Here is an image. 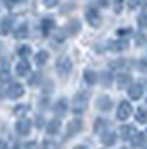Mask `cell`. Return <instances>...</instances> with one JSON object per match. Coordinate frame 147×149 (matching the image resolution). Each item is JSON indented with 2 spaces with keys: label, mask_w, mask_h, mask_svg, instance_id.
<instances>
[{
  "label": "cell",
  "mask_w": 147,
  "mask_h": 149,
  "mask_svg": "<svg viewBox=\"0 0 147 149\" xmlns=\"http://www.w3.org/2000/svg\"><path fill=\"white\" fill-rule=\"evenodd\" d=\"M88 99H89V95L86 91L76 93L75 99H73V112L75 114H82V112L88 108Z\"/></svg>",
  "instance_id": "1"
},
{
  "label": "cell",
  "mask_w": 147,
  "mask_h": 149,
  "mask_svg": "<svg viewBox=\"0 0 147 149\" xmlns=\"http://www.w3.org/2000/svg\"><path fill=\"white\" fill-rule=\"evenodd\" d=\"M71 69H73L71 58H67V56H62V58H58V62H56V71L62 74V77H67V74L71 73Z\"/></svg>",
  "instance_id": "2"
},
{
  "label": "cell",
  "mask_w": 147,
  "mask_h": 149,
  "mask_svg": "<svg viewBox=\"0 0 147 149\" xmlns=\"http://www.w3.org/2000/svg\"><path fill=\"white\" fill-rule=\"evenodd\" d=\"M130 114H132L130 102H128V101H121V102H119V106H117V119L119 121H125V119L130 118Z\"/></svg>",
  "instance_id": "3"
},
{
  "label": "cell",
  "mask_w": 147,
  "mask_h": 149,
  "mask_svg": "<svg viewBox=\"0 0 147 149\" xmlns=\"http://www.w3.org/2000/svg\"><path fill=\"white\" fill-rule=\"evenodd\" d=\"M8 95H10L11 99H19V97H22V95H24V88H22V84L11 82L10 86H8Z\"/></svg>",
  "instance_id": "4"
},
{
  "label": "cell",
  "mask_w": 147,
  "mask_h": 149,
  "mask_svg": "<svg viewBox=\"0 0 147 149\" xmlns=\"http://www.w3.org/2000/svg\"><path fill=\"white\" fill-rule=\"evenodd\" d=\"M86 21H88L91 26H95V28H97V26L101 24V13H99L95 8L86 9Z\"/></svg>",
  "instance_id": "5"
},
{
  "label": "cell",
  "mask_w": 147,
  "mask_h": 149,
  "mask_svg": "<svg viewBox=\"0 0 147 149\" xmlns=\"http://www.w3.org/2000/svg\"><path fill=\"white\" fill-rule=\"evenodd\" d=\"M30 129H32V123H30V119H26V118H21L19 121H17V125H15V130H17V134H19V136L28 134Z\"/></svg>",
  "instance_id": "6"
},
{
  "label": "cell",
  "mask_w": 147,
  "mask_h": 149,
  "mask_svg": "<svg viewBox=\"0 0 147 149\" xmlns=\"http://www.w3.org/2000/svg\"><path fill=\"white\" fill-rule=\"evenodd\" d=\"M32 71H30V63H28V60H21L19 63H17V67H15V74L17 77H28Z\"/></svg>",
  "instance_id": "7"
},
{
  "label": "cell",
  "mask_w": 147,
  "mask_h": 149,
  "mask_svg": "<svg viewBox=\"0 0 147 149\" xmlns=\"http://www.w3.org/2000/svg\"><path fill=\"white\" fill-rule=\"evenodd\" d=\"M82 129V121L80 119H73L71 123L67 125V132H65V138H71V136H75L76 132Z\"/></svg>",
  "instance_id": "8"
},
{
  "label": "cell",
  "mask_w": 147,
  "mask_h": 149,
  "mask_svg": "<svg viewBox=\"0 0 147 149\" xmlns=\"http://www.w3.org/2000/svg\"><path fill=\"white\" fill-rule=\"evenodd\" d=\"M141 95H144V86H141V84H132V86L128 88V97H130L132 101H138Z\"/></svg>",
  "instance_id": "9"
},
{
  "label": "cell",
  "mask_w": 147,
  "mask_h": 149,
  "mask_svg": "<svg viewBox=\"0 0 147 149\" xmlns=\"http://www.w3.org/2000/svg\"><path fill=\"white\" fill-rule=\"evenodd\" d=\"M136 132L138 130L132 127V125H123L121 129H119V136L121 138H125V140H128V138H134L136 136Z\"/></svg>",
  "instance_id": "10"
},
{
  "label": "cell",
  "mask_w": 147,
  "mask_h": 149,
  "mask_svg": "<svg viewBox=\"0 0 147 149\" xmlns=\"http://www.w3.org/2000/svg\"><path fill=\"white\" fill-rule=\"evenodd\" d=\"M117 86L119 88H130L132 86V78H130V74L128 73H121L117 77Z\"/></svg>",
  "instance_id": "11"
},
{
  "label": "cell",
  "mask_w": 147,
  "mask_h": 149,
  "mask_svg": "<svg viewBox=\"0 0 147 149\" xmlns=\"http://www.w3.org/2000/svg\"><path fill=\"white\" fill-rule=\"evenodd\" d=\"M97 106H99V110H103V112H108L110 108H112V101H110V97L103 95V97H99V102H97Z\"/></svg>",
  "instance_id": "12"
},
{
  "label": "cell",
  "mask_w": 147,
  "mask_h": 149,
  "mask_svg": "<svg viewBox=\"0 0 147 149\" xmlns=\"http://www.w3.org/2000/svg\"><path fill=\"white\" fill-rule=\"evenodd\" d=\"M60 127H62V121H60V118H54V119L47 125V132H49V134H58Z\"/></svg>",
  "instance_id": "13"
},
{
  "label": "cell",
  "mask_w": 147,
  "mask_h": 149,
  "mask_svg": "<svg viewBox=\"0 0 147 149\" xmlns=\"http://www.w3.org/2000/svg\"><path fill=\"white\" fill-rule=\"evenodd\" d=\"M54 112H56L58 116H63L67 112V99H60L56 104H54Z\"/></svg>",
  "instance_id": "14"
},
{
  "label": "cell",
  "mask_w": 147,
  "mask_h": 149,
  "mask_svg": "<svg viewBox=\"0 0 147 149\" xmlns=\"http://www.w3.org/2000/svg\"><path fill=\"white\" fill-rule=\"evenodd\" d=\"M52 28H54V21H52V19H43V21H41V32H43V36L50 34Z\"/></svg>",
  "instance_id": "15"
},
{
  "label": "cell",
  "mask_w": 147,
  "mask_h": 149,
  "mask_svg": "<svg viewBox=\"0 0 147 149\" xmlns=\"http://www.w3.org/2000/svg\"><path fill=\"white\" fill-rule=\"evenodd\" d=\"M11 28H13V19H11V17H6V19L2 21L0 32H2V34H10V32H11Z\"/></svg>",
  "instance_id": "16"
},
{
  "label": "cell",
  "mask_w": 147,
  "mask_h": 149,
  "mask_svg": "<svg viewBox=\"0 0 147 149\" xmlns=\"http://www.w3.org/2000/svg\"><path fill=\"white\" fill-rule=\"evenodd\" d=\"M15 37H17V39H24V37H28V26H26V24L17 26V30H15Z\"/></svg>",
  "instance_id": "17"
},
{
  "label": "cell",
  "mask_w": 147,
  "mask_h": 149,
  "mask_svg": "<svg viewBox=\"0 0 147 149\" xmlns=\"http://www.w3.org/2000/svg\"><path fill=\"white\" fill-rule=\"evenodd\" d=\"M47 60H49V52H47V50H39V52L35 54V63H37V65L47 63Z\"/></svg>",
  "instance_id": "18"
},
{
  "label": "cell",
  "mask_w": 147,
  "mask_h": 149,
  "mask_svg": "<svg viewBox=\"0 0 147 149\" xmlns=\"http://www.w3.org/2000/svg\"><path fill=\"white\" fill-rule=\"evenodd\" d=\"M84 80H86V84L93 86V84L97 82V73H95V71H86L84 73Z\"/></svg>",
  "instance_id": "19"
},
{
  "label": "cell",
  "mask_w": 147,
  "mask_h": 149,
  "mask_svg": "<svg viewBox=\"0 0 147 149\" xmlns=\"http://www.w3.org/2000/svg\"><path fill=\"white\" fill-rule=\"evenodd\" d=\"M114 142H116V134H114V132H106V134H103V143H104L106 147L114 146Z\"/></svg>",
  "instance_id": "20"
},
{
  "label": "cell",
  "mask_w": 147,
  "mask_h": 149,
  "mask_svg": "<svg viewBox=\"0 0 147 149\" xmlns=\"http://www.w3.org/2000/svg\"><path fill=\"white\" fill-rule=\"evenodd\" d=\"M132 143H134V147H144L145 146V136L141 132H136V136L132 138Z\"/></svg>",
  "instance_id": "21"
},
{
  "label": "cell",
  "mask_w": 147,
  "mask_h": 149,
  "mask_svg": "<svg viewBox=\"0 0 147 149\" xmlns=\"http://www.w3.org/2000/svg\"><path fill=\"white\" fill-rule=\"evenodd\" d=\"M78 30H80V22L78 21H71L67 24V34H73V36H75V34H78Z\"/></svg>",
  "instance_id": "22"
},
{
  "label": "cell",
  "mask_w": 147,
  "mask_h": 149,
  "mask_svg": "<svg viewBox=\"0 0 147 149\" xmlns=\"http://www.w3.org/2000/svg\"><path fill=\"white\" fill-rule=\"evenodd\" d=\"M106 127H108V121L104 118H99L97 121H95V132H103Z\"/></svg>",
  "instance_id": "23"
},
{
  "label": "cell",
  "mask_w": 147,
  "mask_h": 149,
  "mask_svg": "<svg viewBox=\"0 0 147 149\" xmlns=\"http://www.w3.org/2000/svg\"><path fill=\"white\" fill-rule=\"evenodd\" d=\"M136 121L138 123H145L147 121V110L145 108H138L136 110Z\"/></svg>",
  "instance_id": "24"
},
{
  "label": "cell",
  "mask_w": 147,
  "mask_h": 149,
  "mask_svg": "<svg viewBox=\"0 0 147 149\" xmlns=\"http://www.w3.org/2000/svg\"><path fill=\"white\" fill-rule=\"evenodd\" d=\"M110 49H112V50H117V52H119V50H125V49H127V43H125V41H112Z\"/></svg>",
  "instance_id": "25"
},
{
  "label": "cell",
  "mask_w": 147,
  "mask_h": 149,
  "mask_svg": "<svg viewBox=\"0 0 147 149\" xmlns=\"http://www.w3.org/2000/svg\"><path fill=\"white\" fill-rule=\"evenodd\" d=\"M17 52H19L21 58H28V56L32 54V49H30L28 45H22V47H19V50H17Z\"/></svg>",
  "instance_id": "26"
},
{
  "label": "cell",
  "mask_w": 147,
  "mask_h": 149,
  "mask_svg": "<svg viewBox=\"0 0 147 149\" xmlns=\"http://www.w3.org/2000/svg\"><path fill=\"white\" fill-rule=\"evenodd\" d=\"M138 26L140 28H147V13H140V17H138Z\"/></svg>",
  "instance_id": "27"
},
{
  "label": "cell",
  "mask_w": 147,
  "mask_h": 149,
  "mask_svg": "<svg viewBox=\"0 0 147 149\" xmlns=\"http://www.w3.org/2000/svg\"><path fill=\"white\" fill-rule=\"evenodd\" d=\"M41 149H58V143L52 142V140H45L43 146H41Z\"/></svg>",
  "instance_id": "28"
},
{
  "label": "cell",
  "mask_w": 147,
  "mask_h": 149,
  "mask_svg": "<svg viewBox=\"0 0 147 149\" xmlns=\"http://www.w3.org/2000/svg\"><path fill=\"white\" fill-rule=\"evenodd\" d=\"M125 62H123V60H117V62H112V65H110V67H112V69H123V67H125Z\"/></svg>",
  "instance_id": "29"
},
{
  "label": "cell",
  "mask_w": 147,
  "mask_h": 149,
  "mask_svg": "<svg viewBox=\"0 0 147 149\" xmlns=\"http://www.w3.org/2000/svg\"><path fill=\"white\" fill-rule=\"evenodd\" d=\"M121 9H123V0H116V2H114V11L121 13Z\"/></svg>",
  "instance_id": "30"
},
{
  "label": "cell",
  "mask_w": 147,
  "mask_h": 149,
  "mask_svg": "<svg viewBox=\"0 0 147 149\" xmlns=\"http://www.w3.org/2000/svg\"><path fill=\"white\" fill-rule=\"evenodd\" d=\"M0 80H4V82L10 80V71H8V69H2V71H0Z\"/></svg>",
  "instance_id": "31"
},
{
  "label": "cell",
  "mask_w": 147,
  "mask_h": 149,
  "mask_svg": "<svg viewBox=\"0 0 147 149\" xmlns=\"http://www.w3.org/2000/svg\"><path fill=\"white\" fill-rule=\"evenodd\" d=\"M134 39H136V45H144L145 41H147V39H145V36L141 34V32H140V34H136V37H134Z\"/></svg>",
  "instance_id": "32"
},
{
  "label": "cell",
  "mask_w": 147,
  "mask_h": 149,
  "mask_svg": "<svg viewBox=\"0 0 147 149\" xmlns=\"http://www.w3.org/2000/svg\"><path fill=\"white\" fill-rule=\"evenodd\" d=\"M58 2H60V0H43V4H45L47 8H54V6H58Z\"/></svg>",
  "instance_id": "33"
},
{
  "label": "cell",
  "mask_w": 147,
  "mask_h": 149,
  "mask_svg": "<svg viewBox=\"0 0 147 149\" xmlns=\"http://www.w3.org/2000/svg\"><path fill=\"white\" fill-rule=\"evenodd\" d=\"M138 67H140V71H144V73H147V58H144L140 63H138Z\"/></svg>",
  "instance_id": "34"
},
{
  "label": "cell",
  "mask_w": 147,
  "mask_h": 149,
  "mask_svg": "<svg viewBox=\"0 0 147 149\" xmlns=\"http://www.w3.org/2000/svg\"><path fill=\"white\" fill-rule=\"evenodd\" d=\"M13 112H15V116H21L22 112H28V106H17Z\"/></svg>",
  "instance_id": "35"
},
{
  "label": "cell",
  "mask_w": 147,
  "mask_h": 149,
  "mask_svg": "<svg viewBox=\"0 0 147 149\" xmlns=\"http://www.w3.org/2000/svg\"><path fill=\"white\" fill-rule=\"evenodd\" d=\"M103 82L108 86V84L112 82V74H110V73H104V74H103Z\"/></svg>",
  "instance_id": "36"
},
{
  "label": "cell",
  "mask_w": 147,
  "mask_h": 149,
  "mask_svg": "<svg viewBox=\"0 0 147 149\" xmlns=\"http://www.w3.org/2000/svg\"><path fill=\"white\" fill-rule=\"evenodd\" d=\"M140 2H141V0H128V8H130V9H134V8L140 6Z\"/></svg>",
  "instance_id": "37"
},
{
  "label": "cell",
  "mask_w": 147,
  "mask_h": 149,
  "mask_svg": "<svg viewBox=\"0 0 147 149\" xmlns=\"http://www.w3.org/2000/svg\"><path fill=\"white\" fill-rule=\"evenodd\" d=\"M54 45H62L63 43V34H60V36H56V37H54Z\"/></svg>",
  "instance_id": "38"
},
{
  "label": "cell",
  "mask_w": 147,
  "mask_h": 149,
  "mask_svg": "<svg viewBox=\"0 0 147 149\" xmlns=\"http://www.w3.org/2000/svg\"><path fill=\"white\" fill-rule=\"evenodd\" d=\"M22 149H37V143H35V142H30V143H24V146H22Z\"/></svg>",
  "instance_id": "39"
},
{
  "label": "cell",
  "mask_w": 147,
  "mask_h": 149,
  "mask_svg": "<svg viewBox=\"0 0 147 149\" xmlns=\"http://www.w3.org/2000/svg\"><path fill=\"white\" fill-rule=\"evenodd\" d=\"M35 125H37L39 129H43V125H45V119L41 118V116H37V119H35Z\"/></svg>",
  "instance_id": "40"
},
{
  "label": "cell",
  "mask_w": 147,
  "mask_h": 149,
  "mask_svg": "<svg viewBox=\"0 0 147 149\" xmlns=\"http://www.w3.org/2000/svg\"><path fill=\"white\" fill-rule=\"evenodd\" d=\"M17 2H19V0H4V4H6L8 8H13V6H15Z\"/></svg>",
  "instance_id": "41"
},
{
  "label": "cell",
  "mask_w": 147,
  "mask_h": 149,
  "mask_svg": "<svg viewBox=\"0 0 147 149\" xmlns=\"http://www.w3.org/2000/svg\"><path fill=\"white\" fill-rule=\"evenodd\" d=\"M128 32H130L128 28H123V30H117V36H127Z\"/></svg>",
  "instance_id": "42"
},
{
  "label": "cell",
  "mask_w": 147,
  "mask_h": 149,
  "mask_svg": "<svg viewBox=\"0 0 147 149\" xmlns=\"http://www.w3.org/2000/svg\"><path fill=\"white\" fill-rule=\"evenodd\" d=\"M0 149H8V146H6V142H4V140H0Z\"/></svg>",
  "instance_id": "43"
},
{
  "label": "cell",
  "mask_w": 147,
  "mask_h": 149,
  "mask_svg": "<svg viewBox=\"0 0 147 149\" xmlns=\"http://www.w3.org/2000/svg\"><path fill=\"white\" fill-rule=\"evenodd\" d=\"M75 149H88V147H86V146H76Z\"/></svg>",
  "instance_id": "44"
},
{
  "label": "cell",
  "mask_w": 147,
  "mask_h": 149,
  "mask_svg": "<svg viewBox=\"0 0 147 149\" xmlns=\"http://www.w3.org/2000/svg\"><path fill=\"white\" fill-rule=\"evenodd\" d=\"M13 149H21V147H13Z\"/></svg>",
  "instance_id": "45"
}]
</instances>
